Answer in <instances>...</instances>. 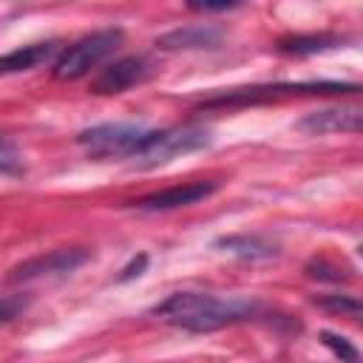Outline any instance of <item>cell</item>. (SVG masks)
Listing matches in <instances>:
<instances>
[{"label":"cell","mask_w":363,"mask_h":363,"mask_svg":"<svg viewBox=\"0 0 363 363\" xmlns=\"http://www.w3.org/2000/svg\"><path fill=\"white\" fill-rule=\"evenodd\" d=\"M340 43H343V37H337V34H295V37L278 40V51L303 57V54H318V51L337 48Z\"/></svg>","instance_id":"cell-12"},{"label":"cell","mask_w":363,"mask_h":363,"mask_svg":"<svg viewBox=\"0 0 363 363\" xmlns=\"http://www.w3.org/2000/svg\"><path fill=\"white\" fill-rule=\"evenodd\" d=\"M320 340H323V346H329L340 360L354 363V360L360 357V352H357L346 337H340V335H335V332H320Z\"/></svg>","instance_id":"cell-16"},{"label":"cell","mask_w":363,"mask_h":363,"mask_svg":"<svg viewBox=\"0 0 363 363\" xmlns=\"http://www.w3.org/2000/svg\"><path fill=\"white\" fill-rule=\"evenodd\" d=\"M0 173L3 176H20L23 173V156L17 145L6 136H0Z\"/></svg>","instance_id":"cell-15"},{"label":"cell","mask_w":363,"mask_h":363,"mask_svg":"<svg viewBox=\"0 0 363 363\" xmlns=\"http://www.w3.org/2000/svg\"><path fill=\"white\" fill-rule=\"evenodd\" d=\"M306 275L309 278H320V281H346L349 275L340 267H332L326 258H315L306 264Z\"/></svg>","instance_id":"cell-17"},{"label":"cell","mask_w":363,"mask_h":363,"mask_svg":"<svg viewBox=\"0 0 363 363\" xmlns=\"http://www.w3.org/2000/svg\"><path fill=\"white\" fill-rule=\"evenodd\" d=\"M156 74V62L145 54H133V57H122L113 60L111 65H105L94 79H91V91L94 94H122L133 85L147 82Z\"/></svg>","instance_id":"cell-7"},{"label":"cell","mask_w":363,"mask_h":363,"mask_svg":"<svg viewBox=\"0 0 363 363\" xmlns=\"http://www.w3.org/2000/svg\"><path fill=\"white\" fill-rule=\"evenodd\" d=\"M57 54V43H31L23 48H14L9 54H0V74H17V71H28L45 60H51Z\"/></svg>","instance_id":"cell-10"},{"label":"cell","mask_w":363,"mask_h":363,"mask_svg":"<svg viewBox=\"0 0 363 363\" xmlns=\"http://www.w3.org/2000/svg\"><path fill=\"white\" fill-rule=\"evenodd\" d=\"M153 315L176 329L201 335V332H216L233 323L264 318L267 309L258 301L218 298L210 292H173L159 306H153Z\"/></svg>","instance_id":"cell-1"},{"label":"cell","mask_w":363,"mask_h":363,"mask_svg":"<svg viewBox=\"0 0 363 363\" xmlns=\"http://www.w3.org/2000/svg\"><path fill=\"white\" fill-rule=\"evenodd\" d=\"M207 145H210V130L204 125H176L167 130H153V136L147 139V145L142 147V153L133 162L142 167H156L182 153L201 150Z\"/></svg>","instance_id":"cell-5"},{"label":"cell","mask_w":363,"mask_h":363,"mask_svg":"<svg viewBox=\"0 0 363 363\" xmlns=\"http://www.w3.org/2000/svg\"><path fill=\"white\" fill-rule=\"evenodd\" d=\"M28 309V298L23 295H3L0 298V326L11 323L14 318H20Z\"/></svg>","instance_id":"cell-18"},{"label":"cell","mask_w":363,"mask_h":363,"mask_svg":"<svg viewBox=\"0 0 363 363\" xmlns=\"http://www.w3.org/2000/svg\"><path fill=\"white\" fill-rule=\"evenodd\" d=\"M354 82H278V85H247L230 88L216 96L199 102V108H235V105H258L281 96H309V94H352Z\"/></svg>","instance_id":"cell-3"},{"label":"cell","mask_w":363,"mask_h":363,"mask_svg":"<svg viewBox=\"0 0 363 363\" xmlns=\"http://www.w3.org/2000/svg\"><path fill=\"white\" fill-rule=\"evenodd\" d=\"M88 258H91V250H85V247H60V250L34 255V258L11 267L6 281L26 284V281H40V278H62V275H71L74 269H79Z\"/></svg>","instance_id":"cell-6"},{"label":"cell","mask_w":363,"mask_h":363,"mask_svg":"<svg viewBox=\"0 0 363 363\" xmlns=\"http://www.w3.org/2000/svg\"><path fill=\"white\" fill-rule=\"evenodd\" d=\"M216 193V182H187V184H173L167 190H156L150 196H142L136 201H130L136 210H176V207H187V204H196L207 196Z\"/></svg>","instance_id":"cell-9"},{"label":"cell","mask_w":363,"mask_h":363,"mask_svg":"<svg viewBox=\"0 0 363 363\" xmlns=\"http://www.w3.org/2000/svg\"><path fill=\"white\" fill-rule=\"evenodd\" d=\"M360 108L357 105H337V108H320L309 111L295 122L298 130L320 136V133H357L360 130Z\"/></svg>","instance_id":"cell-8"},{"label":"cell","mask_w":363,"mask_h":363,"mask_svg":"<svg viewBox=\"0 0 363 363\" xmlns=\"http://www.w3.org/2000/svg\"><path fill=\"white\" fill-rule=\"evenodd\" d=\"M216 43H218V31H213V28H182V31L164 34L156 45H162V48H204V45H216Z\"/></svg>","instance_id":"cell-13"},{"label":"cell","mask_w":363,"mask_h":363,"mask_svg":"<svg viewBox=\"0 0 363 363\" xmlns=\"http://www.w3.org/2000/svg\"><path fill=\"white\" fill-rule=\"evenodd\" d=\"M150 136H153V128H145V125L105 122V125L79 130L77 142L91 159H136Z\"/></svg>","instance_id":"cell-2"},{"label":"cell","mask_w":363,"mask_h":363,"mask_svg":"<svg viewBox=\"0 0 363 363\" xmlns=\"http://www.w3.org/2000/svg\"><path fill=\"white\" fill-rule=\"evenodd\" d=\"M244 0H187V9H193V11H227V9H235V6H241Z\"/></svg>","instance_id":"cell-19"},{"label":"cell","mask_w":363,"mask_h":363,"mask_svg":"<svg viewBox=\"0 0 363 363\" xmlns=\"http://www.w3.org/2000/svg\"><path fill=\"white\" fill-rule=\"evenodd\" d=\"M315 303L320 309H329V312H337V315H346L352 320L360 318V301L352 298V295H318Z\"/></svg>","instance_id":"cell-14"},{"label":"cell","mask_w":363,"mask_h":363,"mask_svg":"<svg viewBox=\"0 0 363 363\" xmlns=\"http://www.w3.org/2000/svg\"><path fill=\"white\" fill-rule=\"evenodd\" d=\"M145 264H147V255H139V258H133L125 269H122V275H119V281H128V278H133V275H142V269H145Z\"/></svg>","instance_id":"cell-20"},{"label":"cell","mask_w":363,"mask_h":363,"mask_svg":"<svg viewBox=\"0 0 363 363\" xmlns=\"http://www.w3.org/2000/svg\"><path fill=\"white\" fill-rule=\"evenodd\" d=\"M119 43H122V31L119 28H102V31H94V34L71 43L57 57L54 77L57 79H79V77H85L91 68H96L102 60H108Z\"/></svg>","instance_id":"cell-4"},{"label":"cell","mask_w":363,"mask_h":363,"mask_svg":"<svg viewBox=\"0 0 363 363\" xmlns=\"http://www.w3.org/2000/svg\"><path fill=\"white\" fill-rule=\"evenodd\" d=\"M216 247H221L224 252H233L244 261H264V258L275 255V244H269L261 235H227V238H218Z\"/></svg>","instance_id":"cell-11"}]
</instances>
